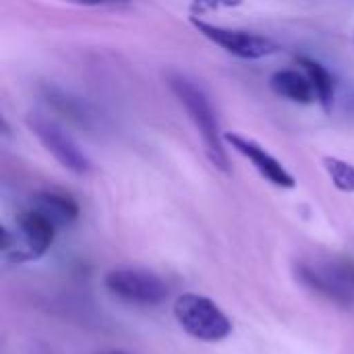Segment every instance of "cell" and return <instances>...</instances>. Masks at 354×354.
I'll list each match as a JSON object with an SVG mask.
<instances>
[{"instance_id":"obj_1","label":"cell","mask_w":354,"mask_h":354,"mask_svg":"<svg viewBox=\"0 0 354 354\" xmlns=\"http://www.w3.org/2000/svg\"><path fill=\"white\" fill-rule=\"evenodd\" d=\"M168 85H170L172 93L176 95V100L185 106V110H187L189 118L193 120L195 129L199 131L209 162L220 172L230 174V160H228V153H226V149L222 145L224 135L220 133L218 118H216V112H214L207 95L193 81H189L187 77L176 75V73L168 75Z\"/></svg>"},{"instance_id":"obj_2","label":"cell","mask_w":354,"mask_h":354,"mask_svg":"<svg viewBox=\"0 0 354 354\" xmlns=\"http://www.w3.org/2000/svg\"><path fill=\"white\" fill-rule=\"evenodd\" d=\"M174 317L191 338L201 342H222L232 334V324L224 311L201 295H180L174 303Z\"/></svg>"},{"instance_id":"obj_3","label":"cell","mask_w":354,"mask_h":354,"mask_svg":"<svg viewBox=\"0 0 354 354\" xmlns=\"http://www.w3.org/2000/svg\"><path fill=\"white\" fill-rule=\"evenodd\" d=\"M301 282L340 307H354V263L315 261L297 268Z\"/></svg>"},{"instance_id":"obj_4","label":"cell","mask_w":354,"mask_h":354,"mask_svg":"<svg viewBox=\"0 0 354 354\" xmlns=\"http://www.w3.org/2000/svg\"><path fill=\"white\" fill-rule=\"evenodd\" d=\"M104 286L110 295L118 297L120 301L141 307H156L164 303L168 297V286L160 276L135 268L110 270L104 276Z\"/></svg>"},{"instance_id":"obj_5","label":"cell","mask_w":354,"mask_h":354,"mask_svg":"<svg viewBox=\"0 0 354 354\" xmlns=\"http://www.w3.org/2000/svg\"><path fill=\"white\" fill-rule=\"evenodd\" d=\"M29 131L37 137L41 147L68 172L77 176H85L91 172V162L83 153V149L64 133L62 127H58L54 120H48L41 114L27 116Z\"/></svg>"},{"instance_id":"obj_6","label":"cell","mask_w":354,"mask_h":354,"mask_svg":"<svg viewBox=\"0 0 354 354\" xmlns=\"http://www.w3.org/2000/svg\"><path fill=\"white\" fill-rule=\"evenodd\" d=\"M191 25L212 44H216L222 50H226L228 54L245 58V60H257V58L278 52V44L266 35L249 33V31H241V29H226V27L207 23L197 17H191Z\"/></svg>"},{"instance_id":"obj_7","label":"cell","mask_w":354,"mask_h":354,"mask_svg":"<svg viewBox=\"0 0 354 354\" xmlns=\"http://www.w3.org/2000/svg\"><path fill=\"white\" fill-rule=\"evenodd\" d=\"M224 141L226 143H230L241 156H245L255 168H257V172L266 178V180H270L272 185H276V187H280V189H295L297 187V180H295V176L272 156V153H268L259 143H255L253 139H249V137H245V135H241V133H224Z\"/></svg>"},{"instance_id":"obj_8","label":"cell","mask_w":354,"mask_h":354,"mask_svg":"<svg viewBox=\"0 0 354 354\" xmlns=\"http://www.w3.org/2000/svg\"><path fill=\"white\" fill-rule=\"evenodd\" d=\"M17 228L25 243V259L41 257L54 243L56 226L33 207L17 216Z\"/></svg>"},{"instance_id":"obj_9","label":"cell","mask_w":354,"mask_h":354,"mask_svg":"<svg viewBox=\"0 0 354 354\" xmlns=\"http://www.w3.org/2000/svg\"><path fill=\"white\" fill-rule=\"evenodd\" d=\"M270 89L290 102L297 104H313L317 93L315 87L311 83V79L307 77V73H299V71H278L272 75L270 79Z\"/></svg>"},{"instance_id":"obj_10","label":"cell","mask_w":354,"mask_h":354,"mask_svg":"<svg viewBox=\"0 0 354 354\" xmlns=\"http://www.w3.org/2000/svg\"><path fill=\"white\" fill-rule=\"evenodd\" d=\"M33 209L44 214L56 228L68 226L79 218V205L73 197L58 191H41L33 197Z\"/></svg>"},{"instance_id":"obj_11","label":"cell","mask_w":354,"mask_h":354,"mask_svg":"<svg viewBox=\"0 0 354 354\" xmlns=\"http://www.w3.org/2000/svg\"><path fill=\"white\" fill-rule=\"evenodd\" d=\"M297 62L305 68L307 77L311 79V83L315 87V93H317V102L322 104L324 112H332L334 97H336V87H334V77L330 75V71L322 62H317V60H313L309 56H303V54L297 56Z\"/></svg>"},{"instance_id":"obj_12","label":"cell","mask_w":354,"mask_h":354,"mask_svg":"<svg viewBox=\"0 0 354 354\" xmlns=\"http://www.w3.org/2000/svg\"><path fill=\"white\" fill-rule=\"evenodd\" d=\"M324 168H326L328 176L332 178V183L338 191L354 193V164H348V162L334 158V156H326Z\"/></svg>"},{"instance_id":"obj_13","label":"cell","mask_w":354,"mask_h":354,"mask_svg":"<svg viewBox=\"0 0 354 354\" xmlns=\"http://www.w3.org/2000/svg\"><path fill=\"white\" fill-rule=\"evenodd\" d=\"M195 2L201 6H207V8H222V6L232 8V6H241L245 0H195Z\"/></svg>"},{"instance_id":"obj_14","label":"cell","mask_w":354,"mask_h":354,"mask_svg":"<svg viewBox=\"0 0 354 354\" xmlns=\"http://www.w3.org/2000/svg\"><path fill=\"white\" fill-rule=\"evenodd\" d=\"M68 4H77V6H104V4H116V2H127V0H62Z\"/></svg>"},{"instance_id":"obj_15","label":"cell","mask_w":354,"mask_h":354,"mask_svg":"<svg viewBox=\"0 0 354 354\" xmlns=\"http://www.w3.org/2000/svg\"><path fill=\"white\" fill-rule=\"evenodd\" d=\"M100 354H131V353H124V351H108V353H100Z\"/></svg>"}]
</instances>
